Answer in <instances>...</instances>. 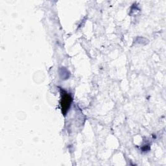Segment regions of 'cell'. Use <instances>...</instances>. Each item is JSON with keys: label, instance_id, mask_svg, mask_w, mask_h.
<instances>
[{"label": "cell", "instance_id": "1", "mask_svg": "<svg viewBox=\"0 0 166 166\" xmlns=\"http://www.w3.org/2000/svg\"><path fill=\"white\" fill-rule=\"evenodd\" d=\"M71 103V98L68 95H64L62 98V110H66L67 111L69 108V106Z\"/></svg>", "mask_w": 166, "mask_h": 166}]
</instances>
